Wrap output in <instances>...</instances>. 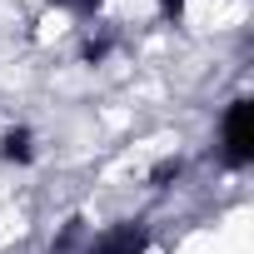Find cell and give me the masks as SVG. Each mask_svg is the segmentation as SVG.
I'll use <instances>...</instances> for the list:
<instances>
[{
  "label": "cell",
  "mask_w": 254,
  "mask_h": 254,
  "mask_svg": "<svg viewBox=\"0 0 254 254\" xmlns=\"http://www.w3.org/2000/svg\"><path fill=\"white\" fill-rule=\"evenodd\" d=\"M165 10H180V0H165Z\"/></svg>",
  "instance_id": "5"
},
{
  "label": "cell",
  "mask_w": 254,
  "mask_h": 254,
  "mask_svg": "<svg viewBox=\"0 0 254 254\" xmlns=\"http://www.w3.org/2000/svg\"><path fill=\"white\" fill-rule=\"evenodd\" d=\"M5 155H10V160H30V135H25V130H10V135H5Z\"/></svg>",
  "instance_id": "3"
},
{
  "label": "cell",
  "mask_w": 254,
  "mask_h": 254,
  "mask_svg": "<svg viewBox=\"0 0 254 254\" xmlns=\"http://www.w3.org/2000/svg\"><path fill=\"white\" fill-rule=\"evenodd\" d=\"M140 249H145V229L125 224V229H120V234H110V239H105L95 254H140Z\"/></svg>",
  "instance_id": "2"
},
{
  "label": "cell",
  "mask_w": 254,
  "mask_h": 254,
  "mask_svg": "<svg viewBox=\"0 0 254 254\" xmlns=\"http://www.w3.org/2000/svg\"><path fill=\"white\" fill-rule=\"evenodd\" d=\"M55 5H95V0H55Z\"/></svg>",
  "instance_id": "4"
},
{
  "label": "cell",
  "mask_w": 254,
  "mask_h": 254,
  "mask_svg": "<svg viewBox=\"0 0 254 254\" xmlns=\"http://www.w3.org/2000/svg\"><path fill=\"white\" fill-rule=\"evenodd\" d=\"M224 160L229 165H249L254 160V105L234 100L224 115Z\"/></svg>",
  "instance_id": "1"
}]
</instances>
